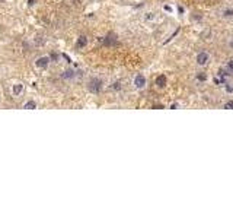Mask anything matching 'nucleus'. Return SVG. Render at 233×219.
Masks as SVG:
<instances>
[{
  "instance_id": "nucleus-8",
  "label": "nucleus",
  "mask_w": 233,
  "mask_h": 219,
  "mask_svg": "<svg viewBox=\"0 0 233 219\" xmlns=\"http://www.w3.org/2000/svg\"><path fill=\"white\" fill-rule=\"evenodd\" d=\"M22 92H23V85L22 83H16V85H13V88H12V94H13L15 97H19Z\"/></svg>"
},
{
  "instance_id": "nucleus-6",
  "label": "nucleus",
  "mask_w": 233,
  "mask_h": 219,
  "mask_svg": "<svg viewBox=\"0 0 233 219\" xmlns=\"http://www.w3.org/2000/svg\"><path fill=\"white\" fill-rule=\"evenodd\" d=\"M167 83V79H166V75H159L156 77V85L157 88H165Z\"/></svg>"
},
{
  "instance_id": "nucleus-11",
  "label": "nucleus",
  "mask_w": 233,
  "mask_h": 219,
  "mask_svg": "<svg viewBox=\"0 0 233 219\" xmlns=\"http://www.w3.org/2000/svg\"><path fill=\"white\" fill-rule=\"evenodd\" d=\"M23 108L25 110H35L36 108V102H35V101H28V102L23 104Z\"/></svg>"
},
{
  "instance_id": "nucleus-13",
  "label": "nucleus",
  "mask_w": 233,
  "mask_h": 219,
  "mask_svg": "<svg viewBox=\"0 0 233 219\" xmlns=\"http://www.w3.org/2000/svg\"><path fill=\"white\" fill-rule=\"evenodd\" d=\"M226 69H227V72L233 73V58H230V60L227 62V66H226Z\"/></svg>"
},
{
  "instance_id": "nucleus-15",
  "label": "nucleus",
  "mask_w": 233,
  "mask_h": 219,
  "mask_svg": "<svg viewBox=\"0 0 233 219\" xmlns=\"http://www.w3.org/2000/svg\"><path fill=\"white\" fill-rule=\"evenodd\" d=\"M112 88H114V89H117V91H118V89H121V82H115Z\"/></svg>"
},
{
  "instance_id": "nucleus-12",
  "label": "nucleus",
  "mask_w": 233,
  "mask_h": 219,
  "mask_svg": "<svg viewBox=\"0 0 233 219\" xmlns=\"http://www.w3.org/2000/svg\"><path fill=\"white\" fill-rule=\"evenodd\" d=\"M223 108L233 110V99H229V101H226V102H224V105H223Z\"/></svg>"
},
{
  "instance_id": "nucleus-18",
  "label": "nucleus",
  "mask_w": 233,
  "mask_h": 219,
  "mask_svg": "<svg viewBox=\"0 0 233 219\" xmlns=\"http://www.w3.org/2000/svg\"><path fill=\"white\" fill-rule=\"evenodd\" d=\"M229 47L233 50V38H230V41H229Z\"/></svg>"
},
{
  "instance_id": "nucleus-10",
  "label": "nucleus",
  "mask_w": 233,
  "mask_h": 219,
  "mask_svg": "<svg viewBox=\"0 0 233 219\" xmlns=\"http://www.w3.org/2000/svg\"><path fill=\"white\" fill-rule=\"evenodd\" d=\"M222 16L224 18V19H230V18H233V8H226V9H223Z\"/></svg>"
},
{
  "instance_id": "nucleus-7",
  "label": "nucleus",
  "mask_w": 233,
  "mask_h": 219,
  "mask_svg": "<svg viewBox=\"0 0 233 219\" xmlns=\"http://www.w3.org/2000/svg\"><path fill=\"white\" fill-rule=\"evenodd\" d=\"M86 45H88V38L85 35H80L77 38V41H76V47L77 48H85Z\"/></svg>"
},
{
  "instance_id": "nucleus-2",
  "label": "nucleus",
  "mask_w": 233,
  "mask_h": 219,
  "mask_svg": "<svg viewBox=\"0 0 233 219\" xmlns=\"http://www.w3.org/2000/svg\"><path fill=\"white\" fill-rule=\"evenodd\" d=\"M146 82L147 80H146L144 75H141V73L134 76V86H135V89H143L146 86Z\"/></svg>"
},
{
  "instance_id": "nucleus-16",
  "label": "nucleus",
  "mask_w": 233,
  "mask_h": 219,
  "mask_svg": "<svg viewBox=\"0 0 233 219\" xmlns=\"http://www.w3.org/2000/svg\"><path fill=\"white\" fill-rule=\"evenodd\" d=\"M169 108H170V110H176V108H179V104H176V102H175V104H172Z\"/></svg>"
},
{
  "instance_id": "nucleus-4",
  "label": "nucleus",
  "mask_w": 233,
  "mask_h": 219,
  "mask_svg": "<svg viewBox=\"0 0 233 219\" xmlns=\"http://www.w3.org/2000/svg\"><path fill=\"white\" fill-rule=\"evenodd\" d=\"M50 62H51V58H50L48 56H41V57H38V58L35 60V66L39 67V69H45L47 66L50 64Z\"/></svg>"
},
{
  "instance_id": "nucleus-1",
  "label": "nucleus",
  "mask_w": 233,
  "mask_h": 219,
  "mask_svg": "<svg viewBox=\"0 0 233 219\" xmlns=\"http://www.w3.org/2000/svg\"><path fill=\"white\" fill-rule=\"evenodd\" d=\"M102 86H103V82L100 80L99 77H90L88 82V91L90 94H99L102 91Z\"/></svg>"
},
{
  "instance_id": "nucleus-9",
  "label": "nucleus",
  "mask_w": 233,
  "mask_h": 219,
  "mask_svg": "<svg viewBox=\"0 0 233 219\" xmlns=\"http://www.w3.org/2000/svg\"><path fill=\"white\" fill-rule=\"evenodd\" d=\"M74 76H76V73H74V70H73V69H67V70H64V72L61 73V77H63V79H66V80H68V79H73Z\"/></svg>"
},
{
  "instance_id": "nucleus-17",
  "label": "nucleus",
  "mask_w": 233,
  "mask_h": 219,
  "mask_svg": "<svg viewBox=\"0 0 233 219\" xmlns=\"http://www.w3.org/2000/svg\"><path fill=\"white\" fill-rule=\"evenodd\" d=\"M28 4H29V6H33V4H35V0H28Z\"/></svg>"
},
{
  "instance_id": "nucleus-5",
  "label": "nucleus",
  "mask_w": 233,
  "mask_h": 219,
  "mask_svg": "<svg viewBox=\"0 0 233 219\" xmlns=\"http://www.w3.org/2000/svg\"><path fill=\"white\" fill-rule=\"evenodd\" d=\"M117 43H118V41H117V38H115V35H114V34H109V35H106V37L102 40V44H103V45H106V47L115 45Z\"/></svg>"
},
{
  "instance_id": "nucleus-3",
  "label": "nucleus",
  "mask_w": 233,
  "mask_h": 219,
  "mask_svg": "<svg viewBox=\"0 0 233 219\" xmlns=\"http://www.w3.org/2000/svg\"><path fill=\"white\" fill-rule=\"evenodd\" d=\"M208 60H210V56L207 51H201L197 54V58H195V62H197V64L198 66H204L208 63Z\"/></svg>"
},
{
  "instance_id": "nucleus-14",
  "label": "nucleus",
  "mask_w": 233,
  "mask_h": 219,
  "mask_svg": "<svg viewBox=\"0 0 233 219\" xmlns=\"http://www.w3.org/2000/svg\"><path fill=\"white\" fill-rule=\"evenodd\" d=\"M197 79L201 80V82H204V80H207V75H205V73H198V75H197Z\"/></svg>"
},
{
  "instance_id": "nucleus-19",
  "label": "nucleus",
  "mask_w": 233,
  "mask_h": 219,
  "mask_svg": "<svg viewBox=\"0 0 233 219\" xmlns=\"http://www.w3.org/2000/svg\"><path fill=\"white\" fill-rule=\"evenodd\" d=\"M0 2H3V0H0Z\"/></svg>"
}]
</instances>
